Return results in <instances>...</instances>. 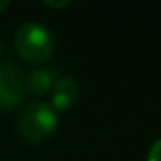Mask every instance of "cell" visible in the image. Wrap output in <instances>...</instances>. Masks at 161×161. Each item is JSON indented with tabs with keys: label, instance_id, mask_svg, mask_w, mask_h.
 Instances as JSON below:
<instances>
[{
	"label": "cell",
	"instance_id": "cell-7",
	"mask_svg": "<svg viewBox=\"0 0 161 161\" xmlns=\"http://www.w3.org/2000/svg\"><path fill=\"white\" fill-rule=\"evenodd\" d=\"M44 4L51 8H64V6H70V0H44Z\"/></svg>",
	"mask_w": 161,
	"mask_h": 161
},
{
	"label": "cell",
	"instance_id": "cell-9",
	"mask_svg": "<svg viewBox=\"0 0 161 161\" xmlns=\"http://www.w3.org/2000/svg\"><path fill=\"white\" fill-rule=\"evenodd\" d=\"M4 55V42H2V38H0V57Z\"/></svg>",
	"mask_w": 161,
	"mask_h": 161
},
{
	"label": "cell",
	"instance_id": "cell-1",
	"mask_svg": "<svg viewBox=\"0 0 161 161\" xmlns=\"http://www.w3.org/2000/svg\"><path fill=\"white\" fill-rule=\"evenodd\" d=\"M59 127V112L46 101L29 103L17 116V133L31 142L51 136Z\"/></svg>",
	"mask_w": 161,
	"mask_h": 161
},
{
	"label": "cell",
	"instance_id": "cell-8",
	"mask_svg": "<svg viewBox=\"0 0 161 161\" xmlns=\"http://www.w3.org/2000/svg\"><path fill=\"white\" fill-rule=\"evenodd\" d=\"M10 6V0H0V12H4Z\"/></svg>",
	"mask_w": 161,
	"mask_h": 161
},
{
	"label": "cell",
	"instance_id": "cell-4",
	"mask_svg": "<svg viewBox=\"0 0 161 161\" xmlns=\"http://www.w3.org/2000/svg\"><path fill=\"white\" fill-rule=\"evenodd\" d=\"M59 80V70L55 66H38L27 74V93L36 97L51 93L53 86Z\"/></svg>",
	"mask_w": 161,
	"mask_h": 161
},
{
	"label": "cell",
	"instance_id": "cell-5",
	"mask_svg": "<svg viewBox=\"0 0 161 161\" xmlns=\"http://www.w3.org/2000/svg\"><path fill=\"white\" fill-rule=\"evenodd\" d=\"M78 97H80V84L76 80L70 78V76L59 78L57 84L51 89V106L57 112L68 110L78 101Z\"/></svg>",
	"mask_w": 161,
	"mask_h": 161
},
{
	"label": "cell",
	"instance_id": "cell-2",
	"mask_svg": "<svg viewBox=\"0 0 161 161\" xmlns=\"http://www.w3.org/2000/svg\"><path fill=\"white\" fill-rule=\"evenodd\" d=\"M14 44L17 53L29 63H46L55 51V38L47 27L36 21H27L17 27Z\"/></svg>",
	"mask_w": 161,
	"mask_h": 161
},
{
	"label": "cell",
	"instance_id": "cell-3",
	"mask_svg": "<svg viewBox=\"0 0 161 161\" xmlns=\"http://www.w3.org/2000/svg\"><path fill=\"white\" fill-rule=\"evenodd\" d=\"M27 95V72L12 63H0V110H12L23 103Z\"/></svg>",
	"mask_w": 161,
	"mask_h": 161
},
{
	"label": "cell",
	"instance_id": "cell-6",
	"mask_svg": "<svg viewBox=\"0 0 161 161\" xmlns=\"http://www.w3.org/2000/svg\"><path fill=\"white\" fill-rule=\"evenodd\" d=\"M148 161H161V138H157L152 144V148L148 152Z\"/></svg>",
	"mask_w": 161,
	"mask_h": 161
}]
</instances>
